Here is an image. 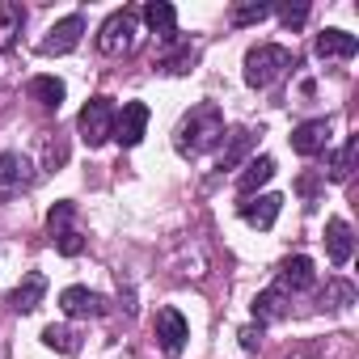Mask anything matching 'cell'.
<instances>
[{"instance_id": "cell-26", "label": "cell", "mask_w": 359, "mask_h": 359, "mask_svg": "<svg viewBox=\"0 0 359 359\" xmlns=\"http://www.w3.org/2000/svg\"><path fill=\"white\" fill-rule=\"evenodd\" d=\"M72 216H76V208H72V203H55V208L47 212V229H51V237L68 233V229H72Z\"/></svg>"}, {"instance_id": "cell-8", "label": "cell", "mask_w": 359, "mask_h": 359, "mask_svg": "<svg viewBox=\"0 0 359 359\" xmlns=\"http://www.w3.org/2000/svg\"><path fill=\"white\" fill-rule=\"evenodd\" d=\"M144 131H148V106H144V102H127V106L114 114V140H118L123 148H135V144L144 140Z\"/></svg>"}, {"instance_id": "cell-23", "label": "cell", "mask_w": 359, "mask_h": 359, "mask_svg": "<svg viewBox=\"0 0 359 359\" xmlns=\"http://www.w3.org/2000/svg\"><path fill=\"white\" fill-rule=\"evenodd\" d=\"M355 148H359V140L351 135V140L330 156V169H325V173H330V182H346V177H351V169H355Z\"/></svg>"}, {"instance_id": "cell-17", "label": "cell", "mask_w": 359, "mask_h": 359, "mask_svg": "<svg viewBox=\"0 0 359 359\" xmlns=\"http://www.w3.org/2000/svg\"><path fill=\"white\" fill-rule=\"evenodd\" d=\"M355 51H359V39L346 34V30H325V34H317V55H321V60H351Z\"/></svg>"}, {"instance_id": "cell-7", "label": "cell", "mask_w": 359, "mask_h": 359, "mask_svg": "<svg viewBox=\"0 0 359 359\" xmlns=\"http://www.w3.org/2000/svg\"><path fill=\"white\" fill-rule=\"evenodd\" d=\"M152 330H156L165 355H177V351L187 346V338H191V325H187V317L177 313V309H161L156 321H152Z\"/></svg>"}, {"instance_id": "cell-6", "label": "cell", "mask_w": 359, "mask_h": 359, "mask_svg": "<svg viewBox=\"0 0 359 359\" xmlns=\"http://www.w3.org/2000/svg\"><path fill=\"white\" fill-rule=\"evenodd\" d=\"M81 34H85V18L81 13H68V18H60L51 30H47V39H43V55H68L76 43H81Z\"/></svg>"}, {"instance_id": "cell-15", "label": "cell", "mask_w": 359, "mask_h": 359, "mask_svg": "<svg viewBox=\"0 0 359 359\" xmlns=\"http://www.w3.org/2000/svg\"><path fill=\"white\" fill-rule=\"evenodd\" d=\"M279 208H283L279 195H258V199H245L241 203V220L254 224V229H271L279 220Z\"/></svg>"}, {"instance_id": "cell-21", "label": "cell", "mask_w": 359, "mask_h": 359, "mask_svg": "<svg viewBox=\"0 0 359 359\" xmlns=\"http://www.w3.org/2000/svg\"><path fill=\"white\" fill-rule=\"evenodd\" d=\"M254 148V131H233L229 135V144H224V152H220V169H237L241 161H245V152Z\"/></svg>"}, {"instance_id": "cell-22", "label": "cell", "mask_w": 359, "mask_h": 359, "mask_svg": "<svg viewBox=\"0 0 359 359\" xmlns=\"http://www.w3.org/2000/svg\"><path fill=\"white\" fill-rule=\"evenodd\" d=\"M191 64H195V47L191 43H169V51L161 55V72H169V76H182V72H191Z\"/></svg>"}, {"instance_id": "cell-19", "label": "cell", "mask_w": 359, "mask_h": 359, "mask_svg": "<svg viewBox=\"0 0 359 359\" xmlns=\"http://www.w3.org/2000/svg\"><path fill=\"white\" fill-rule=\"evenodd\" d=\"M26 89H30V97H34L39 106H47V110H60V106H64V93H68L60 76H34Z\"/></svg>"}, {"instance_id": "cell-3", "label": "cell", "mask_w": 359, "mask_h": 359, "mask_svg": "<svg viewBox=\"0 0 359 359\" xmlns=\"http://www.w3.org/2000/svg\"><path fill=\"white\" fill-rule=\"evenodd\" d=\"M135 39H140V13L135 9H118L102 22L97 30V51L102 55H127L135 51Z\"/></svg>"}, {"instance_id": "cell-27", "label": "cell", "mask_w": 359, "mask_h": 359, "mask_svg": "<svg viewBox=\"0 0 359 359\" xmlns=\"http://www.w3.org/2000/svg\"><path fill=\"white\" fill-rule=\"evenodd\" d=\"M262 18H271V5H237L233 9V26H254V22H262Z\"/></svg>"}, {"instance_id": "cell-18", "label": "cell", "mask_w": 359, "mask_h": 359, "mask_svg": "<svg viewBox=\"0 0 359 359\" xmlns=\"http://www.w3.org/2000/svg\"><path fill=\"white\" fill-rule=\"evenodd\" d=\"M287 317V292L283 287H266L254 296V321L266 325V321H283Z\"/></svg>"}, {"instance_id": "cell-4", "label": "cell", "mask_w": 359, "mask_h": 359, "mask_svg": "<svg viewBox=\"0 0 359 359\" xmlns=\"http://www.w3.org/2000/svg\"><path fill=\"white\" fill-rule=\"evenodd\" d=\"M114 102L110 97H89L85 102V110H81V118H76V127H81V140L89 144V148H102L106 140H114Z\"/></svg>"}, {"instance_id": "cell-30", "label": "cell", "mask_w": 359, "mask_h": 359, "mask_svg": "<svg viewBox=\"0 0 359 359\" xmlns=\"http://www.w3.org/2000/svg\"><path fill=\"white\" fill-rule=\"evenodd\" d=\"M237 338H241V351H258L262 346V325H245Z\"/></svg>"}, {"instance_id": "cell-12", "label": "cell", "mask_w": 359, "mask_h": 359, "mask_svg": "<svg viewBox=\"0 0 359 359\" xmlns=\"http://www.w3.org/2000/svg\"><path fill=\"white\" fill-rule=\"evenodd\" d=\"M275 177V161L271 156H254V161H245V169L237 173V195L241 199H254L266 182Z\"/></svg>"}, {"instance_id": "cell-25", "label": "cell", "mask_w": 359, "mask_h": 359, "mask_svg": "<svg viewBox=\"0 0 359 359\" xmlns=\"http://www.w3.org/2000/svg\"><path fill=\"white\" fill-rule=\"evenodd\" d=\"M321 300H325L330 309H346V304L355 300V287H351L346 279H330V283H325V296H321Z\"/></svg>"}, {"instance_id": "cell-11", "label": "cell", "mask_w": 359, "mask_h": 359, "mask_svg": "<svg viewBox=\"0 0 359 359\" xmlns=\"http://www.w3.org/2000/svg\"><path fill=\"white\" fill-rule=\"evenodd\" d=\"M313 283H317L313 258H304V254H292V258L279 266V283H275V287H283V292H309Z\"/></svg>"}, {"instance_id": "cell-29", "label": "cell", "mask_w": 359, "mask_h": 359, "mask_svg": "<svg viewBox=\"0 0 359 359\" xmlns=\"http://www.w3.org/2000/svg\"><path fill=\"white\" fill-rule=\"evenodd\" d=\"M279 18H283V26H287V30H296V26H304L309 5H283V9H279Z\"/></svg>"}, {"instance_id": "cell-20", "label": "cell", "mask_w": 359, "mask_h": 359, "mask_svg": "<svg viewBox=\"0 0 359 359\" xmlns=\"http://www.w3.org/2000/svg\"><path fill=\"white\" fill-rule=\"evenodd\" d=\"M22 26H26V9L22 5H0V51L18 43Z\"/></svg>"}, {"instance_id": "cell-24", "label": "cell", "mask_w": 359, "mask_h": 359, "mask_svg": "<svg viewBox=\"0 0 359 359\" xmlns=\"http://www.w3.org/2000/svg\"><path fill=\"white\" fill-rule=\"evenodd\" d=\"M43 342H47L51 351H64V355H72V351L81 346V342H76V334H72L68 325H47V330H43Z\"/></svg>"}, {"instance_id": "cell-10", "label": "cell", "mask_w": 359, "mask_h": 359, "mask_svg": "<svg viewBox=\"0 0 359 359\" xmlns=\"http://www.w3.org/2000/svg\"><path fill=\"white\" fill-rule=\"evenodd\" d=\"M144 26L169 47V43H177V9L173 5H165V0H152V5H144Z\"/></svg>"}, {"instance_id": "cell-2", "label": "cell", "mask_w": 359, "mask_h": 359, "mask_svg": "<svg viewBox=\"0 0 359 359\" xmlns=\"http://www.w3.org/2000/svg\"><path fill=\"white\" fill-rule=\"evenodd\" d=\"M292 64H296V60H292L287 47H279V43H258V47H250V55H245V85L271 89L275 81L287 76Z\"/></svg>"}, {"instance_id": "cell-5", "label": "cell", "mask_w": 359, "mask_h": 359, "mask_svg": "<svg viewBox=\"0 0 359 359\" xmlns=\"http://www.w3.org/2000/svg\"><path fill=\"white\" fill-rule=\"evenodd\" d=\"M30 182H34L30 156H22V152H0V195L30 191Z\"/></svg>"}, {"instance_id": "cell-13", "label": "cell", "mask_w": 359, "mask_h": 359, "mask_svg": "<svg viewBox=\"0 0 359 359\" xmlns=\"http://www.w3.org/2000/svg\"><path fill=\"white\" fill-rule=\"evenodd\" d=\"M325 144H330V123L325 118H309L292 131V148L300 156H317V152H325Z\"/></svg>"}, {"instance_id": "cell-14", "label": "cell", "mask_w": 359, "mask_h": 359, "mask_svg": "<svg viewBox=\"0 0 359 359\" xmlns=\"http://www.w3.org/2000/svg\"><path fill=\"white\" fill-rule=\"evenodd\" d=\"M325 254H330V262H334V266H346V262H351V254H355L351 224H346V220H338V216L325 224Z\"/></svg>"}, {"instance_id": "cell-16", "label": "cell", "mask_w": 359, "mask_h": 359, "mask_svg": "<svg viewBox=\"0 0 359 359\" xmlns=\"http://www.w3.org/2000/svg\"><path fill=\"white\" fill-rule=\"evenodd\" d=\"M47 296V279L39 275V271H30L18 287H13V296H9V304H13V313H34L39 309V300Z\"/></svg>"}, {"instance_id": "cell-28", "label": "cell", "mask_w": 359, "mask_h": 359, "mask_svg": "<svg viewBox=\"0 0 359 359\" xmlns=\"http://www.w3.org/2000/svg\"><path fill=\"white\" fill-rule=\"evenodd\" d=\"M55 250H60L64 258H76V254L85 250V237H81V229H68V233H60V237H55Z\"/></svg>"}, {"instance_id": "cell-9", "label": "cell", "mask_w": 359, "mask_h": 359, "mask_svg": "<svg viewBox=\"0 0 359 359\" xmlns=\"http://www.w3.org/2000/svg\"><path fill=\"white\" fill-rule=\"evenodd\" d=\"M60 309H64L68 317H102V313H106V300H102L97 292H89V287H81V283H72V287H64V292H60Z\"/></svg>"}, {"instance_id": "cell-1", "label": "cell", "mask_w": 359, "mask_h": 359, "mask_svg": "<svg viewBox=\"0 0 359 359\" xmlns=\"http://www.w3.org/2000/svg\"><path fill=\"white\" fill-rule=\"evenodd\" d=\"M220 140H224V114H220L216 102H199L195 110H187L182 123H177V131H173V148L182 156H203Z\"/></svg>"}]
</instances>
